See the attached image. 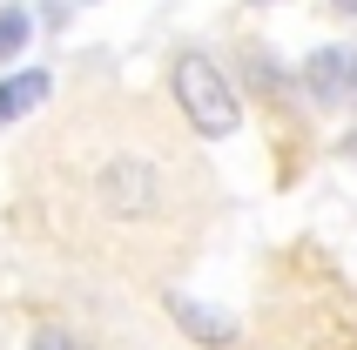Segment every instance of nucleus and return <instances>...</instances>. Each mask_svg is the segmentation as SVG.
<instances>
[{"label": "nucleus", "mask_w": 357, "mask_h": 350, "mask_svg": "<svg viewBox=\"0 0 357 350\" xmlns=\"http://www.w3.org/2000/svg\"><path fill=\"white\" fill-rule=\"evenodd\" d=\"M303 88L317 108H357V54L351 47H317L303 61Z\"/></svg>", "instance_id": "2"}, {"label": "nucleus", "mask_w": 357, "mask_h": 350, "mask_svg": "<svg viewBox=\"0 0 357 350\" xmlns=\"http://www.w3.org/2000/svg\"><path fill=\"white\" fill-rule=\"evenodd\" d=\"M47 88H54V81L40 75V68H27V75H7V81H0V128H7V121H20L27 108H40V101H47Z\"/></svg>", "instance_id": "5"}, {"label": "nucleus", "mask_w": 357, "mask_h": 350, "mask_svg": "<svg viewBox=\"0 0 357 350\" xmlns=\"http://www.w3.org/2000/svg\"><path fill=\"white\" fill-rule=\"evenodd\" d=\"M169 88H176V101H182V115H189V128H196V135L222 142V135H236V128H243V101H236L229 75H222L209 54H196V47H189V54H176Z\"/></svg>", "instance_id": "1"}, {"label": "nucleus", "mask_w": 357, "mask_h": 350, "mask_svg": "<svg viewBox=\"0 0 357 350\" xmlns=\"http://www.w3.org/2000/svg\"><path fill=\"white\" fill-rule=\"evenodd\" d=\"M257 7H263V0H257Z\"/></svg>", "instance_id": "10"}, {"label": "nucleus", "mask_w": 357, "mask_h": 350, "mask_svg": "<svg viewBox=\"0 0 357 350\" xmlns=\"http://www.w3.org/2000/svg\"><path fill=\"white\" fill-rule=\"evenodd\" d=\"M169 317H176V324L196 337V344H209V350L236 344V324H229V317H216V310H202L196 296H169Z\"/></svg>", "instance_id": "4"}, {"label": "nucleus", "mask_w": 357, "mask_h": 350, "mask_svg": "<svg viewBox=\"0 0 357 350\" xmlns=\"http://www.w3.org/2000/svg\"><path fill=\"white\" fill-rule=\"evenodd\" d=\"M27 40H34V14H27V7H0V61L20 54Z\"/></svg>", "instance_id": "6"}, {"label": "nucleus", "mask_w": 357, "mask_h": 350, "mask_svg": "<svg viewBox=\"0 0 357 350\" xmlns=\"http://www.w3.org/2000/svg\"><path fill=\"white\" fill-rule=\"evenodd\" d=\"M331 7H337V14H357V0H331Z\"/></svg>", "instance_id": "8"}, {"label": "nucleus", "mask_w": 357, "mask_h": 350, "mask_svg": "<svg viewBox=\"0 0 357 350\" xmlns=\"http://www.w3.org/2000/svg\"><path fill=\"white\" fill-rule=\"evenodd\" d=\"M34 350H95V344H81L68 330H34Z\"/></svg>", "instance_id": "7"}, {"label": "nucleus", "mask_w": 357, "mask_h": 350, "mask_svg": "<svg viewBox=\"0 0 357 350\" xmlns=\"http://www.w3.org/2000/svg\"><path fill=\"white\" fill-rule=\"evenodd\" d=\"M344 155H357V135H351V142H344Z\"/></svg>", "instance_id": "9"}, {"label": "nucleus", "mask_w": 357, "mask_h": 350, "mask_svg": "<svg viewBox=\"0 0 357 350\" xmlns=\"http://www.w3.org/2000/svg\"><path fill=\"white\" fill-rule=\"evenodd\" d=\"M101 202L115 215H155L162 175L149 169V162H108V169H101Z\"/></svg>", "instance_id": "3"}]
</instances>
